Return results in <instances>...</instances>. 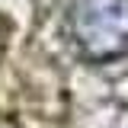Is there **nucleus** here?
Instances as JSON below:
<instances>
[{"label": "nucleus", "mask_w": 128, "mask_h": 128, "mask_svg": "<svg viewBox=\"0 0 128 128\" xmlns=\"http://www.w3.org/2000/svg\"><path fill=\"white\" fill-rule=\"evenodd\" d=\"M67 19L86 61L109 64L128 54V0H74Z\"/></svg>", "instance_id": "obj_1"}]
</instances>
